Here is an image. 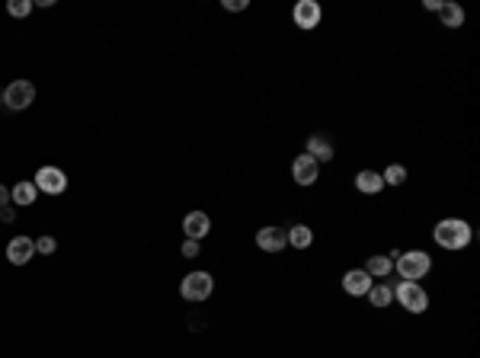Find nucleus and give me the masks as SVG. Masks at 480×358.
Listing matches in <instances>:
<instances>
[{"instance_id": "nucleus-1", "label": "nucleus", "mask_w": 480, "mask_h": 358, "mask_svg": "<svg viewBox=\"0 0 480 358\" xmlns=\"http://www.w3.org/2000/svg\"><path fill=\"white\" fill-rule=\"evenodd\" d=\"M432 240H436L442 249H448V253H461V249L471 247L474 228L461 218H442L436 228H432Z\"/></svg>"}, {"instance_id": "nucleus-2", "label": "nucleus", "mask_w": 480, "mask_h": 358, "mask_svg": "<svg viewBox=\"0 0 480 358\" xmlns=\"http://www.w3.org/2000/svg\"><path fill=\"white\" fill-rule=\"evenodd\" d=\"M394 272L400 276V282H419L432 272V256L426 249H410V253H400L394 259Z\"/></svg>"}, {"instance_id": "nucleus-3", "label": "nucleus", "mask_w": 480, "mask_h": 358, "mask_svg": "<svg viewBox=\"0 0 480 358\" xmlns=\"http://www.w3.org/2000/svg\"><path fill=\"white\" fill-rule=\"evenodd\" d=\"M394 301L407 310V314H426L429 310V295L419 282H400L394 288Z\"/></svg>"}, {"instance_id": "nucleus-4", "label": "nucleus", "mask_w": 480, "mask_h": 358, "mask_svg": "<svg viewBox=\"0 0 480 358\" xmlns=\"http://www.w3.org/2000/svg\"><path fill=\"white\" fill-rule=\"evenodd\" d=\"M211 291H215V278H211L209 272H189L180 282V295H183V301H189V304L209 301Z\"/></svg>"}, {"instance_id": "nucleus-5", "label": "nucleus", "mask_w": 480, "mask_h": 358, "mask_svg": "<svg viewBox=\"0 0 480 358\" xmlns=\"http://www.w3.org/2000/svg\"><path fill=\"white\" fill-rule=\"evenodd\" d=\"M32 103H35V87L29 80L7 83V90H4V106H7V109L23 112V109H29Z\"/></svg>"}, {"instance_id": "nucleus-6", "label": "nucleus", "mask_w": 480, "mask_h": 358, "mask_svg": "<svg viewBox=\"0 0 480 358\" xmlns=\"http://www.w3.org/2000/svg\"><path fill=\"white\" fill-rule=\"evenodd\" d=\"M32 183H35V189L45 195H61L64 189H68V176H64V170H58V166H39Z\"/></svg>"}, {"instance_id": "nucleus-7", "label": "nucleus", "mask_w": 480, "mask_h": 358, "mask_svg": "<svg viewBox=\"0 0 480 358\" xmlns=\"http://www.w3.org/2000/svg\"><path fill=\"white\" fill-rule=\"evenodd\" d=\"M320 16H324V10H320L317 0H298L292 10V20L298 29H304V32H311V29L320 26Z\"/></svg>"}, {"instance_id": "nucleus-8", "label": "nucleus", "mask_w": 480, "mask_h": 358, "mask_svg": "<svg viewBox=\"0 0 480 358\" xmlns=\"http://www.w3.org/2000/svg\"><path fill=\"white\" fill-rule=\"evenodd\" d=\"M292 179L298 186H314L320 179V163L314 157H307V154H298L292 163Z\"/></svg>"}, {"instance_id": "nucleus-9", "label": "nucleus", "mask_w": 480, "mask_h": 358, "mask_svg": "<svg viewBox=\"0 0 480 358\" xmlns=\"http://www.w3.org/2000/svg\"><path fill=\"white\" fill-rule=\"evenodd\" d=\"M371 285H375V278H371L365 268H349L346 276H343V291H346L349 297H365Z\"/></svg>"}, {"instance_id": "nucleus-10", "label": "nucleus", "mask_w": 480, "mask_h": 358, "mask_svg": "<svg viewBox=\"0 0 480 358\" xmlns=\"http://www.w3.org/2000/svg\"><path fill=\"white\" fill-rule=\"evenodd\" d=\"M211 230V218L205 211H189L186 218H183V234H186V240H205Z\"/></svg>"}, {"instance_id": "nucleus-11", "label": "nucleus", "mask_w": 480, "mask_h": 358, "mask_svg": "<svg viewBox=\"0 0 480 358\" xmlns=\"http://www.w3.org/2000/svg\"><path fill=\"white\" fill-rule=\"evenodd\" d=\"M257 247L263 249V253H282V249L288 247V237L282 228H259L257 230Z\"/></svg>"}, {"instance_id": "nucleus-12", "label": "nucleus", "mask_w": 480, "mask_h": 358, "mask_svg": "<svg viewBox=\"0 0 480 358\" xmlns=\"http://www.w3.org/2000/svg\"><path fill=\"white\" fill-rule=\"evenodd\" d=\"M304 154L307 157H314L317 163H327V160L336 157V147H333V141H330L327 135H311L307 144H304Z\"/></svg>"}, {"instance_id": "nucleus-13", "label": "nucleus", "mask_w": 480, "mask_h": 358, "mask_svg": "<svg viewBox=\"0 0 480 358\" xmlns=\"http://www.w3.org/2000/svg\"><path fill=\"white\" fill-rule=\"evenodd\" d=\"M32 256H35V240H29V237H13L7 243V259L13 266H26Z\"/></svg>"}, {"instance_id": "nucleus-14", "label": "nucleus", "mask_w": 480, "mask_h": 358, "mask_svg": "<svg viewBox=\"0 0 480 358\" xmlns=\"http://www.w3.org/2000/svg\"><path fill=\"white\" fill-rule=\"evenodd\" d=\"M436 13H438V20H442V26H445V29H461V26H464V10H461V4L442 0Z\"/></svg>"}, {"instance_id": "nucleus-15", "label": "nucleus", "mask_w": 480, "mask_h": 358, "mask_svg": "<svg viewBox=\"0 0 480 358\" xmlns=\"http://www.w3.org/2000/svg\"><path fill=\"white\" fill-rule=\"evenodd\" d=\"M355 189L362 195H378L384 189V179L378 170H359L355 173Z\"/></svg>"}, {"instance_id": "nucleus-16", "label": "nucleus", "mask_w": 480, "mask_h": 358, "mask_svg": "<svg viewBox=\"0 0 480 358\" xmlns=\"http://www.w3.org/2000/svg\"><path fill=\"white\" fill-rule=\"evenodd\" d=\"M35 195H39V189H35L32 179H23V183H16L13 189H10V202L20 208H29L35 202Z\"/></svg>"}, {"instance_id": "nucleus-17", "label": "nucleus", "mask_w": 480, "mask_h": 358, "mask_svg": "<svg viewBox=\"0 0 480 358\" xmlns=\"http://www.w3.org/2000/svg\"><path fill=\"white\" fill-rule=\"evenodd\" d=\"M365 272H369L375 282H384V278L394 272V259H390V256H369V262H365Z\"/></svg>"}, {"instance_id": "nucleus-18", "label": "nucleus", "mask_w": 480, "mask_h": 358, "mask_svg": "<svg viewBox=\"0 0 480 358\" xmlns=\"http://www.w3.org/2000/svg\"><path fill=\"white\" fill-rule=\"evenodd\" d=\"M369 304L371 307H378V310H384V307H390V301H394V288H390L388 282H375L369 288Z\"/></svg>"}, {"instance_id": "nucleus-19", "label": "nucleus", "mask_w": 480, "mask_h": 358, "mask_svg": "<svg viewBox=\"0 0 480 358\" xmlns=\"http://www.w3.org/2000/svg\"><path fill=\"white\" fill-rule=\"evenodd\" d=\"M285 237H288V247H295V249H311V243H314V230L307 228V224H295V228H288Z\"/></svg>"}, {"instance_id": "nucleus-20", "label": "nucleus", "mask_w": 480, "mask_h": 358, "mask_svg": "<svg viewBox=\"0 0 480 358\" xmlns=\"http://www.w3.org/2000/svg\"><path fill=\"white\" fill-rule=\"evenodd\" d=\"M381 179H384V186H404L407 183V166L404 163H390L388 170L381 173Z\"/></svg>"}, {"instance_id": "nucleus-21", "label": "nucleus", "mask_w": 480, "mask_h": 358, "mask_svg": "<svg viewBox=\"0 0 480 358\" xmlns=\"http://www.w3.org/2000/svg\"><path fill=\"white\" fill-rule=\"evenodd\" d=\"M7 13L16 16V20H23V16L32 13V0H10V4H7Z\"/></svg>"}, {"instance_id": "nucleus-22", "label": "nucleus", "mask_w": 480, "mask_h": 358, "mask_svg": "<svg viewBox=\"0 0 480 358\" xmlns=\"http://www.w3.org/2000/svg\"><path fill=\"white\" fill-rule=\"evenodd\" d=\"M55 249H58V240H55V237H49V234H45V237H39V240H35V253L51 256V253H55Z\"/></svg>"}, {"instance_id": "nucleus-23", "label": "nucleus", "mask_w": 480, "mask_h": 358, "mask_svg": "<svg viewBox=\"0 0 480 358\" xmlns=\"http://www.w3.org/2000/svg\"><path fill=\"white\" fill-rule=\"evenodd\" d=\"M221 7L228 10V13H240V10H247L250 4H247V0H221Z\"/></svg>"}, {"instance_id": "nucleus-24", "label": "nucleus", "mask_w": 480, "mask_h": 358, "mask_svg": "<svg viewBox=\"0 0 480 358\" xmlns=\"http://www.w3.org/2000/svg\"><path fill=\"white\" fill-rule=\"evenodd\" d=\"M199 256V240H183V259H195Z\"/></svg>"}, {"instance_id": "nucleus-25", "label": "nucleus", "mask_w": 480, "mask_h": 358, "mask_svg": "<svg viewBox=\"0 0 480 358\" xmlns=\"http://www.w3.org/2000/svg\"><path fill=\"white\" fill-rule=\"evenodd\" d=\"M0 221H4V224H13V221H16V208L13 205L0 208Z\"/></svg>"}, {"instance_id": "nucleus-26", "label": "nucleus", "mask_w": 480, "mask_h": 358, "mask_svg": "<svg viewBox=\"0 0 480 358\" xmlns=\"http://www.w3.org/2000/svg\"><path fill=\"white\" fill-rule=\"evenodd\" d=\"M7 205H10V189L0 186V208H7Z\"/></svg>"}, {"instance_id": "nucleus-27", "label": "nucleus", "mask_w": 480, "mask_h": 358, "mask_svg": "<svg viewBox=\"0 0 480 358\" xmlns=\"http://www.w3.org/2000/svg\"><path fill=\"white\" fill-rule=\"evenodd\" d=\"M0 103H4V93H0Z\"/></svg>"}]
</instances>
